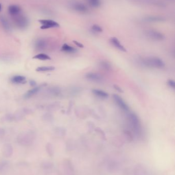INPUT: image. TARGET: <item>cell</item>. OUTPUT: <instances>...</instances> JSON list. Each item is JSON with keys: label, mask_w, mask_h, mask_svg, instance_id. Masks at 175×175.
<instances>
[{"label": "cell", "mask_w": 175, "mask_h": 175, "mask_svg": "<svg viewBox=\"0 0 175 175\" xmlns=\"http://www.w3.org/2000/svg\"><path fill=\"white\" fill-rule=\"evenodd\" d=\"M35 139V135L33 132H24L17 136V141L20 145L24 146H31Z\"/></svg>", "instance_id": "cell-1"}, {"label": "cell", "mask_w": 175, "mask_h": 175, "mask_svg": "<svg viewBox=\"0 0 175 175\" xmlns=\"http://www.w3.org/2000/svg\"><path fill=\"white\" fill-rule=\"evenodd\" d=\"M142 63L144 66L151 68H161L165 66L164 61L156 57H148L143 59Z\"/></svg>", "instance_id": "cell-2"}, {"label": "cell", "mask_w": 175, "mask_h": 175, "mask_svg": "<svg viewBox=\"0 0 175 175\" xmlns=\"http://www.w3.org/2000/svg\"><path fill=\"white\" fill-rule=\"evenodd\" d=\"M133 2L143 5H148L156 7L164 8L166 7L164 2L160 0H131Z\"/></svg>", "instance_id": "cell-3"}, {"label": "cell", "mask_w": 175, "mask_h": 175, "mask_svg": "<svg viewBox=\"0 0 175 175\" xmlns=\"http://www.w3.org/2000/svg\"><path fill=\"white\" fill-rule=\"evenodd\" d=\"M69 6L72 9L80 13L85 14L89 12V9L86 6L79 1H72L69 3Z\"/></svg>", "instance_id": "cell-4"}, {"label": "cell", "mask_w": 175, "mask_h": 175, "mask_svg": "<svg viewBox=\"0 0 175 175\" xmlns=\"http://www.w3.org/2000/svg\"><path fill=\"white\" fill-rule=\"evenodd\" d=\"M144 33L146 37L153 40L160 41L165 39V36L162 33L154 30H147Z\"/></svg>", "instance_id": "cell-5"}, {"label": "cell", "mask_w": 175, "mask_h": 175, "mask_svg": "<svg viewBox=\"0 0 175 175\" xmlns=\"http://www.w3.org/2000/svg\"><path fill=\"white\" fill-rule=\"evenodd\" d=\"M42 25L41 28L42 29H48L50 28H57L60 26L59 24L52 19H40L39 21Z\"/></svg>", "instance_id": "cell-6"}, {"label": "cell", "mask_w": 175, "mask_h": 175, "mask_svg": "<svg viewBox=\"0 0 175 175\" xmlns=\"http://www.w3.org/2000/svg\"><path fill=\"white\" fill-rule=\"evenodd\" d=\"M17 16V17L15 19V23L17 26L20 28L23 29L25 28L28 25V20L27 17L21 15V16Z\"/></svg>", "instance_id": "cell-7"}, {"label": "cell", "mask_w": 175, "mask_h": 175, "mask_svg": "<svg viewBox=\"0 0 175 175\" xmlns=\"http://www.w3.org/2000/svg\"><path fill=\"white\" fill-rule=\"evenodd\" d=\"M13 150L12 146L9 144H4L2 148V153L3 155L5 158H10L13 155Z\"/></svg>", "instance_id": "cell-8"}, {"label": "cell", "mask_w": 175, "mask_h": 175, "mask_svg": "<svg viewBox=\"0 0 175 175\" xmlns=\"http://www.w3.org/2000/svg\"><path fill=\"white\" fill-rule=\"evenodd\" d=\"M166 20V18L162 16H156V15H150L147 16L143 18L144 22L149 23H156V22H164Z\"/></svg>", "instance_id": "cell-9"}, {"label": "cell", "mask_w": 175, "mask_h": 175, "mask_svg": "<svg viewBox=\"0 0 175 175\" xmlns=\"http://www.w3.org/2000/svg\"><path fill=\"white\" fill-rule=\"evenodd\" d=\"M128 119L131 122V124L135 129L140 128V121L137 116L135 114L131 113L128 115Z\"/></svg>", "instance_id": "cell-10"}, {"label": "cell", "mask_w": 175, "mask_h": 175, "mask_svg": "<svg viewBox=\"0 0 175 175\" xmlns=\"http://www.w3.org/2000/svg\"><path fill=\"white\" fill-rule=\"evenodd\" d=\"M113 98L115 100L117 104L118 105L119 107L124 111H128L129 107L125 102H124L123 99L118 95L115 94L113 95Z\"/></svg>", "instance_id": "cell-11"}, {"label": "cell", "mask_w": 175, "mask_h": 175, "mask_svg": "<svg viewBox=\"0 0 175 175\" xmlns=\"http://www.w3.org/2000/svg\"><path fill=\"white\" fill-rule=\"evenodd\" d=\"M85 77L89 80L95 81V82H101L103 80V77L99 73L91 72L86 74Z\"/></svg>", "instance_id": "cell-12"}, {"label": "cell", "mask_w": 175, "mask_h": 175, "mask_svg": "<svg viewBox=\"0 0 175 175\" xmlns=\"http://www.w3.org/2000/svg\"><path fill=\"white\" fill-rule=\"evenodd\" d=\"M45 85H46L45 84L42 85L38 86L37 87L34 88L32 90H29L28 91H27V92L25 93V94L24 95V97L25 98H28L30 97H32L33 95H35V94H36L40 90H41V89L43 86Z\"/></svg>", "instance_id": "cell-13"}, {"label": "cell", "mask_w": 175, "mask_h": 175, "mask_svg": "<svg viewBox=\"0 0 175 175\" xmlns=\"http://www.w3.org/2000/svg\"><path fill=\"white\" fill-rule=\"evenodd\" d=\"M111 41L112 44H113V45L116 47L118 49L121 51L126 52V49L123 46H122L121 45L120 42L117 38L115 37H111Z\"/></svg>", "instance_id": "cell-14"}, {"label": "cell", "mask_w": 175, "mask_h": 175, "mask_svg": "<svg viewBox=\"0 0 175 175\" xmlns=\"http://www.w3.org/2000/svg\"><path fill=\"white\" fill-rule=\"evenodd\" d=\"M20 11L21 9L17 5H11L8 7V12L13 16H16L19 15Z\"/></svg>", "instance_id": "cell-15"}, {"label": "cell", "mask_w": 175, "mask_h": 175, "mask_svg": "<svg viewBox=\"0 0 175 175\" xmlns=\"http://www.w3.org/2000/svg\"><path fill=\"white\" fill-rule=\"evenodd\" d=\"M10 166V162L6 160L2 161L0 162V173H4L8 170Z\"/></svg>", "instance_id": "cell-16"}, {"label": "cell", "mask_w": 175, "mask_h": 175, "mask_svg": "<svg viewBox=\"0 0 175 175\" xmlns=\"http://www.w3.org/2000/svg\"><path fill=\"white\" fill-rule=\"evenodd\" d=\"M0 22H1L3 27L4 28L6 31L8 32L10 31L11 30V28L9 23L8 22L7 20L5 19V17L3 16L0 17Z\"/></svg>", "instance_id": "cell-17"}, {"label": "cell", "mask_w": 175, "mask_h": 175, "mask_svg": "<svg viewBox=\"0 0 175 175\" xmlns=\"http://www.w3.org/2000/svg\"><path fill=\"white\" fill-rule=\"evenodd\" d=\"M11 81L15 83H26V78L23 76H15L11 78Z\"/></svg>", "instance_id": "cell-18"}, {"label": "cell", "mask_w": 175, "mask_h": 175, "mask_svg": "<svg viewBox=\"0 0 175 175\" xmlns=\"http://www.w3.org/2000/svg\"><path fill=\"white\" fill-rule=\"evenodd\" d=\"M93 92L94 93L95 95H96L98 97L102 98H106L109 97L108 94L105 92L103 91H102V90L94 89L93 91Z\"/></svg>", "instance_id": "cell-19"}, {"label": "cell", "mask_w": 175, "mask_h": 175, "mask_svg": "<svg viewBox=\"0 0 175 175\" xmlns=\"http://www.w3.org/2000/svg\"><path fill=\"white\" fill-rule=\"evenodd\" d=\"M36 46L38 49L43 50L46 48V47L47 46V43L44 39H40L36 42Z\"/></svg>", "instance_id": "cell-20"}, {"label": "cell", "mask_w": 175, "mask_h": 175, "mask_svg": "<svg viewBox=\"0 0 175 175\" xmlns=\"http://www.w3.org/2000/svg\"><path fill=\"white\" fill-rule=\"evenodd\" d=\"M62 51L69 52V53H73L76 52V49L73 48L72 47L68 45L65 44L63 45L62 47Z\"/></svg>", "instance_id": "cell-21"}, {"label": "cell", "mask_w": 175, "mask_h": 175, "mask_svg": "<svg viewBox=\"0 0 175 175\" xmlns=\"http://www.w3.org/2000/svg\"><path fill=\"white\" fill-rule=\"evenodd\" d=\"M55 70V67L53 66H43L39 67L36 69L37 72H44V71H50Z\"/></svg>", "instance_id": "cell-22"}, {"label": "cell", "mask_w": 175, "mask_h": 175, "mask_svg": "<svg viewBox=\"0 0 175 175\" xmlns=\"http://www.w3.org/2000/svg\"><path fill=\"white\" fill-rule=\"evenodd\" d=\"M53 163L50 161H44L41 163V168L44 170L50 169L53 166Z\"/></svg>", "instance_id": "cell-23"}, {"label": "cell", "mask_w": 175, "mask_h": 175, "mask_svg": "<svg viewBox=\"0 0 175 175\" xmlns=\"http://www.w3.org/2000/svg\"><path fill=\"white\" fill-rule=\"evenodd\" d=\"M34 59H38L40 60H42V61H45V60H50L51 58L50 56L47 55L46 54L44 53L39 54L36 55V56L33 57Z\"/></svg>", "instance_id": "cell-24"}, {"label": "cell", "mask_w": 175, "mask_h": 175, "mask_svg": "<svg viewBox=\"0 0 175 175\" xmlns=\"http://www.w3.org/2000/svg\"><path fill=\"white\" fill-rule=\"evenodd\" d=\"M46 151L47 152L48 155L52 157L54 154V148H53V146L52 144L50 143H48L46 146Z\"/></svg>", "instance_id": "cell-25"}, {"label": "cell", "mask_w": 175, "mask_h": 175, "mask_svg": "<svg viewBox=\"0 0 175 175\" xmlns=\"http://www.w3.org/2000/svg\"><path fill=\"white\" fill-rule=\"evenodd\" d=\"M87 1L93 7H99L101 5V0H87Z\"/></svg>", "instance_id": "cell-26"}, {"label": "cell", "mask_w": 175, "mask_h": 175, "mask_svg": "<svg viewBox=\"0 0 175 175\" xmlns=\"http://www.w3.org/2000/svg\"><path fill=\"white\" fill-rule=\"evenodd\" d=\"M100 67L105 70L109 71L111 70V65L110 63L106 61H102L100 63Z\"/></svg>", "instance_id": "cell-27"}, {"label": "cell", "mask_w": 175, "mask_h": 175, "mask_svg": "<svg viewBox=\"0 0 175 175\" xmlns=\"http://www.w3.org/2000/svg\"><path fill=\"white\" fill-rule=\"evenodd\" d=\"M91 29L94 31L98 33H100L103 31V29L102 28V27H100L98 25L95 24L93 25L91 27Z\"/></svg>", "instance_id": "cell-28"}, {"label": "cell", "mask_w": 175, "mask_h": 175, "mask_svg": "<svg viewBox=\"0 0 175 175\" xmlns=\"http://www.w3.org/2000/svg\"><path fill=\"white\" fill-rule=\"evenodd\" d=\"M50 92L54 95H58L61 92V90L58 88H53L50 89Z\"/></svg>", "instance_id": "cell-29"}, {"label": "cell", "mask_w": 175, "mask_h": 175, "mask_svg": "<svg viewBox=\"0 0 175 175\" xmlns=\"http://www.w3.org/2000/svg\"><path fill=\"white\" fill-rule=\"evenodd\" d=\"M168 85L170 86V87L173 88V89H174L175 87V81L173 80H170L168 81Z\"/></svg>", "instance_id": "cell-30"}, {"label": "cell", "mask_w": 175, "mask_h": 175, "mask_svg": "<svg viewBox=\"0 0 175 175\" xmlns=\"http://www.w3.org/2000/svg\"><path fill=\"white\" fill-rule=\"evenodd\" d=\"M73 42L74 43V44H75V45H76V46H78L80 47V48H83V47H84L83 45L81 43H79V42L76 41H74Z\"/></svg>", "instance_id": "cell-31"}, {"label": "cell", "mask_w": 175, "mask_h": 175, "mask_svg": "<svg viewBox=\"0 0 175 175\" xmlns=\"http://www.w3.org/2000/svg\"><path fill=\"white\" fill-rule=\"evenodd\" d=\"M114 88L116 90H117L119 92H123V91L122 90L121 88L119 87L118 85H114Z\"/></svg>", "instance_id": "cell-32"}, {"label": "cell", "mask_w": 175, "mask_h": 175, "mask_svg": "<svg viewBox=\"0 0 175 175\" xmlns=\"http://www.w3.org/2000/svg\"><path fill=\"white\" fill-rule=\"evenodd\" d=\"M30 85L32 86V87H34L35 85H36V82L35 81V80H30Z\"/></svg>", "instance_id": "cell-33"}, {"label": "cell", "mask_w": 175, "mask_h": 175, "mask_svg": "<svg viewBox=\"0 0 175 175\" xmlns=\"http://www.w3.org/2000/svg\"><path fill=\"white\" fill-rule=\"evenodd\" d=\"M4 134V132L2 129H0V139L2 138Z\"/></svg>", "instance_id": "cell-34"}, {"label": "cell", "mask_w": 175, "mask_h": 175, "mask_svg": "<svg viewBox=\"0 0 175 175\" xmlns=\"http://www.w3.org/2000/svg\"><path fill=\"white\" fill-rule=\"evenodd\" d=\"M1 9H2V6H1V4H0V11H1Z\"/></svg>", "instance_id": "cell-35"}]
</instances>
